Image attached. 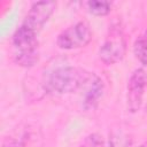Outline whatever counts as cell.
Here are the masks:
<instances>
[{
    "instance_id": "cell-6",
    "label": "cell",
    "mask_w": 147,
    "mask_h": 147,
    "mask_svg": "<svg viewBox=\"0 0 147 147\" xmlns=\"http://www.w3.org/2000/svg\"><path fill=\"white\" fill-rule=\"evenodd\" d=\"M55 8H56V2L54 1L45 0V1L34 2L30 7L22 24L38 33L39 30L45 25V23L53 15Z\"/></svg>"
},
{
    "instance_id": "cell-4",
    "label": "cell",
    "mask_w": 147,
    "mask_h": 147,
    "mask_svg": "<svg viewBox=\"0 0 147 147\" xmlns=\"http://www.w3.org/2000/svg\"><path fill=\"white\" fill-rule=\"evenodd\" d=\"M92 39V31L86 22H77L64 29L56 39V44L62 49H76L85 47Z\"/></svg>"
},
{
    "instance_id": "cell-10",
    "label": "cell",
    "mask_w": 147,
    "mask_h": 147,
    "mask_svg": "<svg viewBox=\"0 0 147 147\" xmlns=\"http://www.w3.org/2000/svg\"><path fill=\"white\" fill-rule=\"evenodd\" d=\"M79 147H105L102 137L98 133H92L85 138L83 144Z\"/></svg>"
},
{
    "instance_id": "cell-3",
    "label": "cell",
    "mask_w": 147,
    "mask_h": 147,
    "mask_svg": "<svg viewBox=\"0 0 147 147\" xmlns=\"http://www.w3.org/2000/svg\"><path fill=\"white\" fill-rule=\"evenodd\" d=\"M126 53V40L119 23H114L109 26L108 33L99 51L100 60L107 64H115L123 60Z\"/></svg>"
},
{
    "instance_id": "cell-5",
    "label": "cell",
    "mask_w": 147,
    "mask_h": 147,
    "mask_svg": "<svg viewBox=\"0 0 147 147\" xmlns=\"http://www.w3.org/2000/svg\"><path fill=\"white\" fill-rule=\"evenodd\" d=\"M147 86V67L136 69L129 78L126 87V107L131 113L140 109L144 93Z\"/></svg>"
},
{
    "instance_id": "cell-1",
    "label": "cell",
    "mask_w": 147,
    "mask_h": 147,
    "mask_svg": "<svg viewBox=\"0 0 147 147\" xmlns=\"http://www.w3.org/2000/svg\"><path fill=\"white\" fill-rule=\"evenodd\" d=\"M93 72L77 67H60L48 72L42 80L44 90L51 94H67L86 86Z\"/></svg>"
},
{
    "instance_id": "cell-7",
    "label": "cell",
    "mask_w": 147,
    "mask_h": 147,
    "mask_svg": "<svg viewBox=\"0 0 147 147\" xmlns=\"http://www.w3.org/2000/svg\"><path fill=\"white\" fill-rule=\"evenodd\" d=\"M86 87L87 88H86V93L84 96L83 106L86 110H91L96 107L100 98L103 94L105 87H103V83H102L101 78L94 74L91 77V79L88 80V83L86 84Z\"/></svg>"
},
{
    "instance_id": "cell-13",
    "label": "cell",
    "mask_w": 147,
    "mask_h": 147,
    "mask_svg": "<svg viewBox=\"0 0 147 147\" xmlns=\"http://www.w3.org/2000/svg\"><path fill=\"white\" fill-rule=\"evenodd\" d=\"M140 147H144V146H140Z\"/></svg>"
},
{
    "instance_id": "cell-2",
    "label": "cell",
    "mask_w": 147,
    "mask_h": 147,
    "mask_svg": "<svg viewBox=\"0 0 147 147\" xmlns=\"http://www.w3.org/2000/svg\"><path fill=\"white\" fill-rule=\"evenodd\" d=\"M14 60L23 68L33 67L39 59L37 32L30 30L23 24L13 36Z\"/></svg>"
},
{
    "instance_id": "cell-9",
    "label": "cell",
    "mask_w": 147,
    "mask_h": 147,
    "mask_svg": "<svg viewBox=\"0 0 147 147\" xmlns=\"http://www.w3.org/2000/svg\"><path fill=\"white\" fill-rule=\"evenodd\" d=\"M86 5L88 11L94 16H106L111 10V3L103 0H90Z\"/></svg>"
},
{
    "instance_id": "cell-12",
    "label": "cell",
    "mask_w": 147,
    "mask_h": 147,
    "mask_svg": "<svg viewBox=\"0 0 147 147\" xmlns=\"http://www.w3.org/2000/svg\"><path fill=\"white\" fill-rule=\"evenodd\" d=\"M24 140L22 138L20 139H7L2 147H24Z\"/></svg>"
},
{
    "instance_id": "cell-8",
    "label": "cell",
    "mask_w": 147,
    "mask_h": 147,
    "mask_svg": "<svg viewBox=\"0 0 147 147\" xmlns=\"http://www.w3.org/2000/svg\"><path fill=\"white\" fill-rule=\"evenodd\" d=\"M133 52L139 62L144 67H147V29L137 38L133 46Z\"/></svg>"
},
{
    "instance_id": "cell-11",
    "label": "cell",
    "mask_w": 147,
    "mask_h": 147,
    "mask_svg": "<svg viewBox=\"0 0 147 147\" xmlns=\"http://www.w3.org/2000/svg\"><path fill=\"white\" fill-rule=\"evenodd\" d=\"M111 147H130V140L127 139L126 136H123L122 133L110 138Z\"/></svg>"
}]
</instances>
